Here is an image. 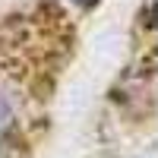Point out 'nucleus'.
Listing matches in <instances>:
<instances>
[{
    "label": "nucleus",
    "instance_id": "nucleus-1",
    "mask_svg": "<svg viewBox=\"0 0 158 158\" xmlns=\"http://www.w3.org/2000/svg\"><path fill=\"white\" fill-rule=\"evenodd\" d=\"M76 3H82V6H89V3H95V0H76Z\"/></svg>",
    "mask_w": 158,
    "mask_h": 158
}]
</instances>
